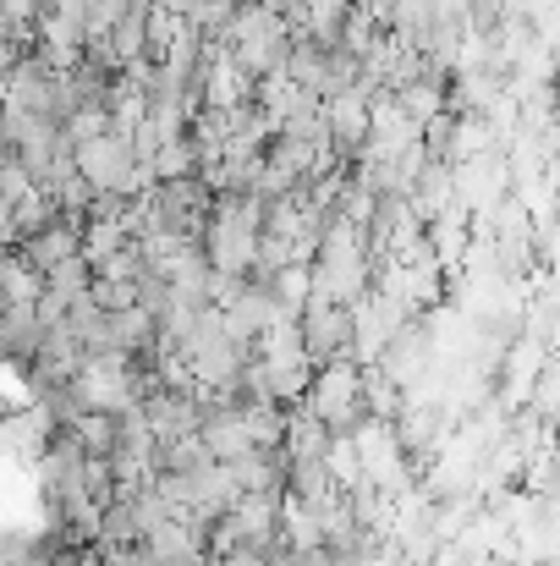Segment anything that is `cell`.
<instances>
[{
  "mask_svg": "<svg viewBox=\"0 0 560 566\" xmlns=\"http://www.w3.org/2000/svg\"><path fill=\"white\" fill-rule=\"evenodd\" d=\"M308 418H319L330 434H352L369 412H363V369L352 358H336V364H319L308 379V396L297 401Z\"/></svg>",
  "mask_w": 560,
  "mask_h": 566,
  "instance_id": "6da1fadb",
  "label": "cell"
},
{
  "mask_svg": "<svg viewBox=\"0 0 560 566\" xmlns=\"http://www.w3.org/2000/svg\"><path fill=\"white\" fill-rule=\"evenodd\" d=\"M72 166H77V177L99 192V198H127V192H133V171H138L133 144L116 138V133L88 138V144H72Z\"/></svg>",
  "mask_w": 560,
  "mask_h": 566,
  "instance_id": "7a4b0ae2",
  "label": "cell"
},
{
  "mask_svg": "<svg viewBox=\"0 0 560 566\" xmlns=\"http://www.w3.org/2000/svg\"><path fill=\"white\" fill-rule=\"evenodd\" d=\"M297 336H303L308 364H336V358H352V314H347L341 303L308 297V303H303V314H297Z\"/></svg>",
  "mask_w": 560,
  "mask_h": 566,
  "instance_id": "3957f363",
  "label": "cell"
},
{
  "mask_svg": "<svg viewBox=\"0 0 560 566\" xmlns=\"http://www.w3.org/2000/svg\"><path fill=\"white\" fill-rule=\"evenodd\" d=\"M138 412H144V423H149L155 446H171V440H187V434H198L203 401H198L192 390H149V396L138 401Z\"/></svg>",
  "mask_w": 560,
  "mask_h": 566,
  "instance_id": "277c9868",
  "label": "cell"
},
{
  "mask_svg": "<svg viewBox=\"0 0 560 566\" xmlns=\"http://www.w3.org/2000/svg\"><path fill=\"white\" fill-rule=\"evenodd\" d=\"M369 88H347L336 99H319V116H325V133H330V149L341 160H352L369 138Z\"/></svg>",
  "mask_w": 560,
  "mask_h": 566,
  "instance_id": "5b68a950",
  "label": "cell"
},
{
  "mask_svg": "<svg viewBox=\"0 0 560 566\" xmlns=\"http://www.w3.org/2000/svg\"><path fill=\"white\" fill-rule=\"evenodd\" d=\"M83 451H77V440L61 429L44 451H39V484H44V495H50V506H66V501H77L83 495Z\"/></svg>",
  "mask_w": 560,
  "mask_h": 566,
  "instance_id": "8992f818",
  "label": "cell"
},
{
  "mask_svg": "<svg viewBox=\"0 0 560 566\" xmlns=\"http://www.w3.org/2000/svg\"><path fill=\"white\" fill-rule=\"evenodd\" d=\"M275 314H281V303H275L258 281H247V286L236 292V303H225V308H220V325H225V336H231L236 347H247V353H253V342L270 331V319H275Z\"/></svg>",
  "mask_w": 560,
  "mask_h": 566,
  "instance_id": "52a82bcc",
  "label": "cell"
},
{
  "mask_svg": "<svg viewBox=\"0 0 560 566\" xmlns=\"http://www.w3.org/2000/svg\"><path fill=\"white\" fill-rule=\"evenodd\" d=\"M28 270H55V264H66V259H77V220H50L44 231H33V237H22L17 248H11Z\"/></svg>",
  "mask_w": 560,
  "mask_h": 566,
  "instance_id": "ba28073f",
  "label": "cell"
},
{
  "mask_svg": "<svg viewBox=\"0 0 560 566\" xmlns=\"http://www.w3.org/2000/svg\"><path fill=\"white\" fill-rule=\"evenodd\" d=\"M44 336H50V331L39 325V314H33V308H6V314H0V364L28 369V364L39 358Z\"/></svg>",
  "mask_w": 560,
  "mask_h": 566,
  "instance_id": "9c48e42d",
  "label": "cell"
},
{
  "mask_svg": "<svg viewBox=\"0 0 560 566\" xmlns=\"http://www.w3.org/2000/svg\"><path fill=\"white\" fill-rule=\"evenodd\" d=\"M406 203H412V214L429 226V220H440L451 203H456V171L445 166V160H429L423 171H418V182L406 192Z\"/></svg>",
  "mask_w": 560,
  "mask_h": 566,
  "instance_id": "30bf717a",
  "label": "cell"
},
{
  "mask_svg": "<svg viewBox=\"0 0 560 566\" xmlns=\"http://www.w3.org/2000/svg\"><path fill=\"white\" fill-rule=\"evenodd\" d=\"M325 446H330V429L319 418H308L303 407H286V429H281V457L286 468L297 462H325Z\"/></svg>",
  "mask_w": 560,
  "mask_h": 566,
  "instance_id": "8fae6325",
  "label": "cell"
},
{
  "mask_svg": "<svg viewBox=\"0 0 560 566\" xmlns=\"http://www.w3.org/2000/svg\"><path fill=\"white\" fill-rule=\"evenodd\" d=\"M495 133L484 116H451V138H445V166H473L484 155H495Z\"/></svg>",
  "mask_w": 560,
  "mask_h": 566,
  "instance_id": "7c38bea8",
  "label": "cell"
},
{
  "mask_svg": "<svg viewBox=\"0 0 560 566\" xmlns=\"http://www.w3.org/2000/svg\"><path fill=\"white\" fill-rule=\"evenodd\" d=\"M390 99H395V111H401L412 127H423V122H434V116L445 111V83H434V77H412V83H401Z\"/></svg>",
  "mask_w": 560,
  "mask_h": 566,
  "instance_id": "4fadbf2b",
  "label": "cell"
},
{
  "mask_svg": "<svg viewBox=\"0 0 560 566\" xmlns=\"http://www.w3.org/2000/svg\"><path fill=\"white\" fill-rule=\"evenodd\" d=\"M39 292H44V275L28 270V264L6 248V253H0V303H6V308H33Z\"/></svg>",
  "mask_w": 560,
  "mask_h": 566,
  "instance_id": "5bb4252c",
  "label": "cell"
},
{
  "mask_svg": "<svg viewBox=\"0 0 560 566\" xmlns=\"http://www.w3.org/2000/svg\"><path fill=\"white\" fill-rule=\"evenodd\" d=\"M88 281H94V270L83 264V253H77V259H66V264H55V270H44V292H50V297H61L66 308H72L77 297H88Z\"/></svg>",
  "mask_w": 560,
  "mask_h": 566,
  "instance_id": "9a60e30c",
  "label": "cell"
},
{
  "mask_svg": "<svg viewBox=\"0 0 560 566\" xmlns=\"http://www.w3.org/2000/svg\"><path fill=\"white\" fill-rule=\"evenodd\" d=\"M66 434L77 440L83 457H110L116 451V418H105V412H83Z\"/></svg>",
  "mask_w": 560,
  "mask_h": 566,
  "instance_id": "2e32d148",
  "label": "cell"
},
{
  "mask_svg": "<svg viewBox=\"0 0 560 566\" xmlns=\"http://www.w3.org/2000/svg\"><path fill=\"white\" fill-rule=\"evenodd\" d=\"M198 468H209V451H203V440L198 434H187V440H171V446H160L155 451V473H198Z\"/></svg>",
  "mask_w": 560,
  "mask_h": 566,
  "instance_id": "e0dca14e",
  "label": "cell"
},
{
  "mask_svg": "<svg viewBox=\"0 0 560 566\" xmlns=\"http://www.w3.org/2000/svg\"><path fill=\"white\" fill-rule=\"evenodd\" d=\"M149 171H155V182H182V177H198V155H192L187 138L160 144V155L149 160Z\"/></svg>",
  "mask_w": 560,
  "mask_h": 566,
  "instance_id": "ac0fdd59",
  "label": "cell"
},
{
  "mask_svg": "<svg viewBox=\"0 0 560 566\" xmlns=\"http://www.w3.org/2000/svg\"><path fill=\"white\" fill-rule=\"evenodd\" d=\"M66 144H88V138H105L110 133V116H105V105H83V111H72L66 116Z\"/></svg>",
  "mask_w": 560,
  "mask_h": 566,
  "instance_id": "d6986e66",
  "label": "cell"
},
{
  "mask_svg": "<svg viewBox=\"0 0 560 566\" xmlns=\"http://www.w3.org/2000/svg\"><path fill=\"white\" fill-rule=\"evenodd\" d=\"M203 566H275V562L258 556V551H225V556H209Z\"/></svg>",
  "mask_w": 560,
  "mask_h": 566,
  "instance_id": "ffe728a7",
  "label": "cell"
},
{
  "mask_svg": "<svg viewBox=\"0 0 560 566\" xmlns=\"http://www.w3.org/2000/svg\"><path fill=\"white\" fill-rule=\"evenodd\" d=\"M22 55H28L22 44H11V39H0V83H6V72H11V66H17Z\"/></svg>",
  "mask_w": 560,
  "mask_h": 566,
  "instance_id": "44dd1931",
  "label": "cell"
},
{
  "mask_svg": "<svg viewBox=\"0 0 560 566\" xmlns=\"http://www.w3.org/2000/svg\"><path fill=\"white\" fill-rule=\"evenodd\" d=\"M72 566H105V562H99V556L88 551V556H77V562H72Z\"/></svg>",
  "mask_w": 560,
  "mask_h": 566,
  "instance_id": "7402d4cb",
  "label": "cell"
},
{
  "mask_svg": "<svg viewBox=\"0 0 560 566\" xmlns=\"http://www.w3.org/2000/svg\"><path fill=\"white\" fill-rule=\"evenodd\" d=\"M275 566H297V562H292V556H281V562H275Z\"/></svg>",
  "mask_w": 560,
  "mask_h": 566,
  "instance_id": "603a6c76",
  "label": "cell"
},
{
  "mask_svg": "<svg viewBox=\"0 0 560 566\" xmlns=\"http://www.w3.org/2000/svg\"><path fill=\"white\" fill-rule=\"evenodd\" d=\"M0 314H6V303H0Z\"/></svg>",
  "mask_w": 560,
  "mask_h": 566,
  "instance_id": "cb8c5ba5",
  "label": "cell"
}]
</instances>
